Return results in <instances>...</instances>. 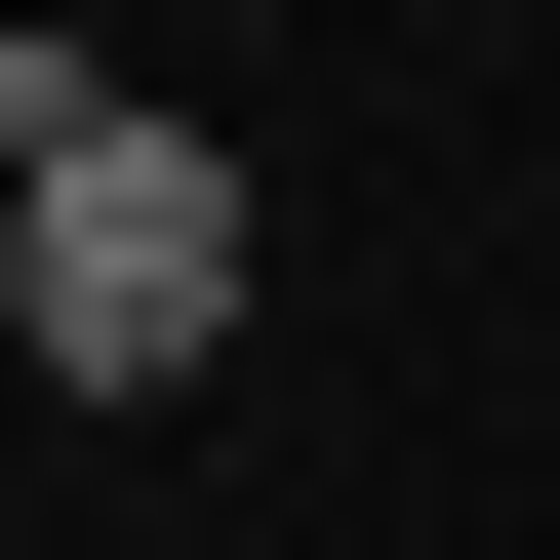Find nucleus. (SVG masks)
I'll return each instance as SVG.
<instances>
[{
  "instance_id": "f257e3e1",
  "label": "nucleus",
  "mask_w": 560,
  "mask_h": 560,
  "mask_svg": "<svg viewBox=\"0 0 560 560\" xmlns=\"http://www.w3.org/2000/svg\"><path fill=\"white\" fill-rule=\"evenodd\" d=\"M0 320H40L81 400H200V361H241V161H200V120H120L81 40L0 81Z\"/></svg>"
}]
</instances>
